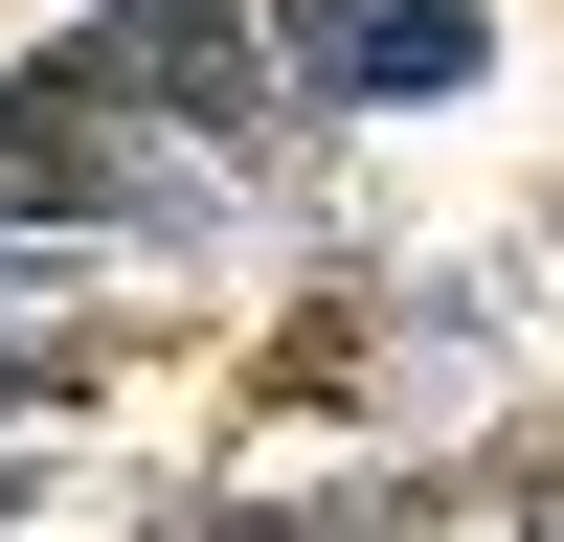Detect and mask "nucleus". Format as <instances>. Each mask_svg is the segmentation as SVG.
Returning <instances> with one entry per match:
<instances>
[{"instance_id":"obj_1","label":"nucleus","mask_w":564,"mask_h":542,"mask_svg":"<svg viewBox=\"0 0 564 542\" xmlns=\"http://www.w3.org/2000/svg\"><path fill=\"white\" fill-rule=\"evenodd\" d=\"M249 45H294L339 113H406V90H475V0H249Z\"/></svg>"}]
</instances>
